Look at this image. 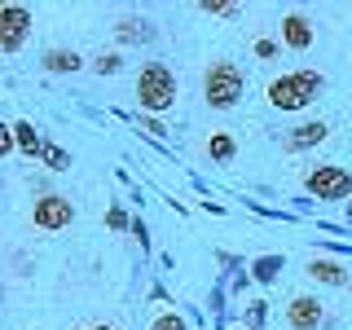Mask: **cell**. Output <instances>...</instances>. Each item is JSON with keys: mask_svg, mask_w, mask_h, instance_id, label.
Wrapping results in <instances>:
<instances>
[{"mask_svg": "<svg viewBox=\"0 0 352 330\" xmlns=\"http://www.w3.org/2000/svg\"><path fill=\"white\" fill-rule=\"evenodd\" d=\"M322 88H326V75L313 71V66H304V71H286L278 80H269L264 97H269L273 110H304L322 97Z\"/></svg>", "mask_w": 352, "mask_h": 330, "instance_id": "cell-1", "label": "cell"}, {"mask_svg": "<svg viewBox=\"0 0 352 330\" xmlns=\"http://www.w3.org/2000/svg\"><path fill=\"white\" fill-rule=\"evenodd\" d=\"M137 106L141 115H163V110L176 106V71L168 62H146L137 71Z\"/></svg>", "mask_w": 352, "mask_h": 330, "instance_id": "cell-2", "label": "cell"}, {"mask_svg": "<svg viewBox=\"0 0 352 330\" xmlns=\"http://www.w3.org/2000/svg\"><path fill=\"white\" fill-rule=\"evenodd\" d=\"M242 93H247V75H242L238 62H229V58L207 62V71H203V102L207 106L212 110H234L242 102Z\"/></svg>", "mask_w": 352, "mask_h": 330, "instance_id": "cell-3", "label": "cell"}, {"mask_svg": "<svg viewBox=\"0 0 352 330\" xmlns=\"http://www.w3.org/2000/svg\"><path fill=\"white\" fill-rule=\"evenodd\" d=\"M304 190L317 203H344V198H352V172L339 163H317L304 172Z\"/></svg>", "mask_w": 352, "mask_h": 330, "instance_id": "cell-4", "label": "cell"}, {"mask_svg": "<svg viewBox=\"0 0 352 330\" xmlns=\"http://www.w3.org/2000/svg\"><path fill=\"white\" fill-rule=\"evenodd\" d=\"M31 22H36V18H31L27 5H14V0L0 5V53H5V58H14L22 44H27Z\"/></svg>", "mask_w": 352, "mask_h": 330, "instance_id": "cell-5", "label": "cell"}, {"mask_svg": "<svg viewBox=\"0 0 352 330\" xmlns=\"http://www.w3.org/2000/svg\"><path fill=\"white\" fill-rule=\"evenodd\" d=\"M31 220H36V229H49V234H58L75 220V203L66 194H40L36 207H31Z\"/></svg>", "mask_w": 352, "mask_h": 330, "instance_id": "cell-6", "label": "cell"}, {"mask_svg": "<svg viewBox=\"0 0 352 330\" xmlns=\"http://www.w3.org/2000/svg\"><path fill=\"white\" fill-rule=\"evenodd\" d=\"M322 322H326V304L317 295H295L286 304V326L291 330H317Z\"/></svg>", "mask_w": 352, "mask_h": 330, "instance_id": "cell-7", "label": "cell"}, {"mask_svg": "<svg viewBox=\"0 0 352 330\" xmlns=\"http://www.w3.org/2000/svg\"><path fill=\"white\" fill-rule=\"evenodd\" d=\"M159 31H154V22L146 14H124L115 22V40L124 44V49H141V44H150Z\"/></svg>", "mask_w": 352, "mask_h": 330, "instance_id": "cell-8", "label": "cell"}, {"mask_svg": "<svg viewBox=\"0 0 352 330\" xmlns=\"http://www.w3.org/2000/svg\"><path fill=\"white\" fill-rule=\"evenodd\" d=\"M326 137H330V124H322V119H308V124L291 128V132H286V137H282V150L300 154V150H313V146H322Z\"/></svg>", "mask_w": 352, "mask_h": 330, "instance_id": "cell-9", "label": "cell"}, {"mask_svg": "<svg viewBox=\"0 0 352 330\" xmlns=\"http://www.w3.org/2000/svg\"><path fill=\"white\" fill-rule=\"evenodd\" d=\"M313 40H317V27L304 14H286L282 18V44H286V49L304 53V49H313Z\"/></svg>", "mask_w": 352, "mask_h": 330, "instance_id": "cell-10", "label": "cell"}, {"mask_svg": "<svg viewBox=\"0 0 352 330\" xmlns=\"http://www.w3.org/2000/svg\"><path fill=\"white\" fill-rule=\"evenodd\" d=\"M40 66H44L49 75H75V71H84V58H80L75 49H44Z\"/></svg>", "mask_w": 352, "mask_h": 330, "instance_id": "cell-11", "label": "cell"}, {"mask_svg": "<svg viewBox=\"0 0 352 330\" xmlns=\"http://www.w3.org/2000/svg\"><path fill=\"white\" fill-rule=\"evenodd\" d=\"M14 141H18V154H22V159H40V154H44V137L36 132L31 119H14Z\"/></svg>", "mask_w": 352, "mask_h": 330, "instance_id": "cell-12", "label": "cell"}, {"mask_svg": "<svg viewBox=\"0 0 352 330\" xmlns=\"http://www.w3.org/2000/svg\"><path fill=\"white\" fill-rule=\"evenodd\" d=\"M308 278L322 286H348V269L335 260H308Z\"/></svg>", "mask_w": 352, "mask_h": 330, "instance_id": "cell-13", "label": "cell"}, {"mask_svg": "<svg viewBox=\"0 0 352 330\" xmlns=\"http://www.w3.org/2000/svg\"><path fill=\"white\" fill-rule=\"evenodd\" d=\"M286 269V260L282 256H260V260H251V278H256L260 286H273V282H278V273Z\"/></svg>", "mask_w": 352, "mask_h": 330, "instance_id": "cell-14", "label": "cell"}, {"mask_svg": "<svg viewBox=\"0 0 352 330\" xmlns=\"http://www.w3.org/2000/svg\"><path fill=\"white\" fill-rule=\"evenodd\" d=\"M207 154H212L216 163H234V159H238L234 132H212V137H207Z\"/></svg>", "mask_w": 352, "mask_h": 330, "instance_id": "cell-15", "label": "cell"}, {"mask_svg": "<svg viewBox=\"0 0 352 330\" xmlns=\"http://www.w3.org/2000/svg\"><path fill=\"white\" fill-rule=\"evenodd\" d=\"M40 163H44L49 172H71V150H62V146H53V141H44Z\"/></svg>", "mask_w": 352, "mask_h": 330, "instance_id": "cell-16", "label": "cell"}, {"mask_svg": "<svg viewBox=\"0 0 352 330\" xmlns=\"http://www.w3.org/2000/svg\"><path fill=\"white\" fill-rule=\"evenodd\" d=\"M264 322H269V304L264 300H251L247 308H242V330H260Z\"/></svg>", "mask_w": 352, "mask_h": 330, "instance_id": "cell-17", "label": "cell"}, {"mask_svg": "<svg viewBox=\"0 0 352 330\" xmlns=\"http://www.w3.org/2000/svg\"><path fill=\"white\" fill-rule=\"evenodd\" d=\"M88 66H93V71L106 80V75H119V71H124V58H119V53H106V49H102V53H97V58L88 62Z\"/></svg>", "mask_w": 352, "mask_h": 330, "instance_id": "cell-18", "label": "cell"}, {"mask_svg": "<svg viewBox=\"0 0 352 330\" xmlns=\"http://www.w3.org/2000/svg\"><path fill=\"white\" fill-rule=\"evenodd\" d=\"M106 225L115 229V234H128V229H132V216H128V207L110 203V207H106Z\"/></svg>", "mask_w": 352, "mask_h": 330, "instance_id": "cell-19", "label": "cell"}, {"mask_svg": "<svg viewBox=\"0 0 352 330\" xmlns=\"http://www.w3.org/2000/svg\"><path fill=\"white\" fill-rule=\"evenodd\" d=\"M150 330H190V322H185L181 313H159V317L150 322Z\"/></svg>", "mask_w": 352, "mask_h": 330, "instance_id": "cell-20", "label": "cell"}, {"mask_svg": "<svg viewBox=\"0 0 352 330\" xmlns=\"http://www.w3.org/2000/svg\"><path fill=\"white\" fill-rule=\"evenodd\" d=\"M203 14H212V18H238V5H229V0H203Z\"/></svg>", "mask_w": 352, "mask_h": 330, "instance_id": "cell-21", "label": "cell"}, {"mask_svg": "<svg viewBox=\"0 0 352 330\" xmlns=\"http://www.w3.org/2000/svg\"><path fill=\"white\" fill-rule=\"evenodd\" d=\"M141 132L154 137V141H163V137H168V124H163L159 115H141Z\"/></svg>", "mask_w": 352, "mask_h": 330, "instance_id": "cell-22", "label": "cell"}, {"mask_svg": "<svg viewBox=\"0 0 352 330\" xmlns=\"http://www.w3.org/2000/svg\"><path fill=\"white\" fill-rule=\"evenodd\" d=\"M278 53H282V40H269V36L256 40V58H260V62H273Z\"/></svg>", "mask_w": 352, "mask_h": 330, "instance_id": "cell-23", "label": "cell"}, {"mask_svg": "<svg viewBox=\"0 0 352 330\" xmlns=\"http://www.w3.org/2000/svg\"><path fill=\"white\" fill-rule=\"evenodd\" d=\"M128 234L141 242V251H150V229H146V220H141V216H132V229H128Z\"/></svg>", "mask_w": 352, "mask_h": 330, "instance_id": "cell-24", "label": "cell"}, {"mask_svg": "<svg viewBox=\"0 0 352 330\" xmlns=\"http://www.w3.org/2000/svg\"><path fill=\"white\" fill-rule=\"evenodd\" d=\"M216 260H220V269H242V260L229 256V251H216Z\"/></svg>", "mask_w": 352, "mask_h": 330, "instance_id": "cell-25", "label": "cell"}, {"mask_svg": "<svg viewBox=\"0 0 352 330\" xmlns=\"http://www.w3.org/2000/svg\"><path fill=\"white\" fill-rule=\"evenodd\" d=\"M80 330H115V326H106V322H97V326H80Z\"/></svg>", "mask_w": 352, "mask_h": 330, "instance_id": "cell-26", "label": "cell"}, {"mask_svg": "<svg viewBox=\"0 0 352 330\" xmlns=\"http://www.w3.org/2000/svg\"><path fill=\"white\" fill-rule=\"evenodd\" d=\"M348 220H352V203H348Z\"/></svg>", "mask_w": 352, "mask_h": 330, "instance_id": "cell-27", "label": "cell"}]
</instances>
